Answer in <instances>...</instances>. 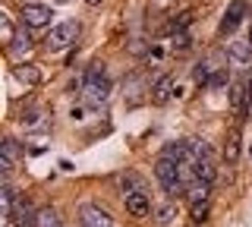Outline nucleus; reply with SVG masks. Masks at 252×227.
<instances>
[{"instance_id":"nucleus-20","label":"nucleus","mask_w":252,"mask_h":227,"mask_svg":"<svg viewBox=\"0 0 252 227\" xmlns=\"http://www.w3.org/2000/svg\"><path fill=\"white\" fill-rule=\"evenodd\" d=\"M189 22H192V13H189V10H183L177 19L170 22V29H173V32H186V26H189Z\"/></svg>"},{"instance_id":"nucleus-17","label":"nucleus","mask_w":252,"mask_h":227,"mask_svg":"<svg viewBox=\"0 0 252 227\" xmlns=\"http://www.w3.org/2000/svg\"><path fill=\"white\" fill-rule=\"evenodd\" d=\"M6 48H10L13 57H22V54H29V51H32V38H29V35H19V38H13Z\"/></svg>"},{"instance_id":"nucleus-22","label":"nucleus","mask_w":252,"mask_h":227,"mask_svg":"<svg viewBox=\"0 0 252 227\" xmlns=\"http://www.w3.org/2000/svg\"><path fill=\"white\" fill-rule=\"evenodd\" d=\"M208 218V202H195L192 205V221H205Z\"/></svg>"},{"instance_id":"nucleus-9","label":"nucleus","mask_w":252,"mask_h":227,"mask_svg":"<svg viewBox=\"0 0 252 227\" xmlns=\"http://www.w3.org/2000/svg\"><path fill=\"white\" fill-rule=\"evenodd\" d=\"M82 227H114V221L107 218L104 208L98 205H85L82 208Z\"/></svg>"},{"instance_id":"nucleus-12","label":"nucleus","mask_w":252,"mask_h":227,"mask_svg":"<svg viewBox=\"0 0 252 227\" xmlns=\"http://www.w3.org/2000/svg\"><path fill=\"white\" fill-rule=\"evenodd\" d=\"M173 95V76H161V79L155 82V89H152V101L155 104H167Z\"/></svg>"},{"instance_id":"nucleus-27","label":"nucleus","mask_w":252,"mask_h":227,"mask_svg":"<svg viewBox=\"0 0 252 227\" xmlns=\"http://www.w3.org/2000/svg\"><path fill=\"white\" fill-rule=\"evenodd\" d=\"M249 44H252V22H249Z\"/></svg>"},{"instance_id":"nucleus-6","label":"nucleus","mask_w":252,"mask_h":227,"mask_svg":"<svg viewBox=\"0 0 252 227\" xmlns=\"http://www.w3.org/2000/svg\"><path fill=\"white\" fill-rule=\"evenodd\" d=\"M13 221H16V227H38V211L32 208V202L26 195H19L13 202Z\"/></svg>"},{"instance_id":"nucleus-7","label":"nucleus","mask_w":252,"mask_h":227,"mask_svg":"<svg viewBox=\"0 0 252 227\" xmlns=\"http://www.w3.org/2000/svg\"><path fill=\"white\" fill-rule=\"evenodd\" d=\"M22 158V145L16 142V139L6 136L3 142H0V170H3V177H10V170H13V164Z\"/></svg>"},{"instance_id":"nucleus-26","label":"nucleus","mask_w":252,"mask_h":227,"mask_svg":"<svg viewBox=\"0 0 252 227\" xmlns=\"http://www.w3.org/2000/svg\"><path fill=\"white\" fill-rule=\"evenodd\" d=\"M85 3H89V6H98V3H101V0H85Z\"/></svg>"},{"instance_id":"nucleus-14","label":"nucleus","mask_w":252,"mask_h":227,"mask_svg":"<svg viewBox=\"0 0 252 227\" xmlns=\"http://www.w3.org/2000/svg\"><path fill=\"white\" fill-rule=\"evenodd\" d=\"M246 95H252L249 82H246V79H236V82H233V89H230V104L236 107V111H240L243 104H249V101H246Z\"/></svg>"},{"instance_id":"nucleus-19","label":"nucleus","mask_w":252,"mask_h":227,"mask_svg":"<svg viewBox=\"0 0 252 227\" xmlns=\"http://www.w3.org/2000/svg\"><path fill=\"white\" fill-rule=\"evenodd\" d=\"M170 48L173 51H189V48H192V38H189V32H173Z\"/></svg>"},{"instance_id":"nucleus-21","label":"nucleus","mask_w":252,"mask_h":227,"mask_svg":"<svg viewBox=\"0 0 252 227\" xmlns=\"http://www.w3.org/2000/svg\"><path fill=\"white\" fill-rule=\"evenodd\" d=\"M192 76H195V82H199V85H208V79H211V76H208V64H199V66L192 69Z\"/></svg>"},{"instance_id":"nucleus-28","label":"nucleus","mask_w":252,"mask_h":227,"mask_svg":"<svg viewBox=\"0 0 252 227\" xmlns=\"http://www.w3.org/2000/svg\"><path fill=\"white\" fill-rule=\"evenodd\" d=\"M249 161H252V142H249Z\"/></svg>"},{"instance_id":"nucleus-29","label":"nucleus","mask_w":252,"mask_h":227,"mask_svg":"<svg viewBox=\"0 0 252 227\" xmlns=\"http://www.w3.org/2000/svg\"><path fill=\"white\" fill-rule=\"evenodd\" d=\"M32 3H35V0H32Z\"/></svg>"},{"instance_id":"nucleus-23","label":"nucleus","mask_w":252,"mask_h":227,"mask_svg":"<svg viewBox=\"0 0 252 227\" xmlns=\"http://www.w3.org/2000/svg\"><path fill=\"white\" fill-rule=\"evenodd\" d=\"M173 215H177V211H173L170 205H164L161 211H158V224H170V218H173Z\"/></svg>"},{"instance_id":"nucleus-18","label":"nucleus","mask_w":252,"mask_h":227,"mask_svg":"<svg viewBox=\"0 0 252 227\" xmlns=\"http://www.w3.org/2000/svg\"><path fill=\"white\" fill-rule=\"evenodd\" d=\"M38 227H63V221L54 208H41L38 211Z\"/></svg>"},{"instance_id":"nucleus-8","label":"nucleus","mask_w":252,"mask_h":227,"mask_svg":"<svg viewBox=\"0 0 252 227\" xmlns=\"http://www.w3.org/2000/svg\"><path fill=\"white\" fill-rule=\"evenodd\" d=\"M123 205H126L129 215H136V218H145L148 211H152L148 193H142V190H129V193H126V199H123Z\"/></svg>"},{"instance_id":"nucleus-2","label":"nucleus","mask_w":252,"mask_h":227,"mask_svg":"<svg viewBox=\"0 0 252 227\" xmlns=\"http://www.w3.org/2000/svg\"><path fill=\"white\" fill-rule=\"evenodd\" d=\"M155 174L158 180H161V186H164V193L167 195H183V180H180V161H173V158H158L155 164Z\"/></svg>"},{"instance_id":"nucleus-10","label":"nucleus","mask_w":252,"mask_h":227,"mask_svg":"<svg viewBox=\"0 0 252 227\" xmlns=\"http://www.w3.org/2000/svg\"><path fill=\"white\" fill-rule=\"evenodd\" d=\"M227 57H230V64H236V66L252 64V44H249V38H243V41H233L230 48H227Z\"/></svg>"},{"instance_id":"nucleus-15","label":"nucleus","mask_w":252,"mask_h":227,"mask_svg":"<svg viewBox=\"0 0 252 227\" xmlns=\"http://www.w3.org/2000/svg\"><path fill=\"white\" fill-rule=\"evenodd\" d=\"M208 193H211V183H205V180H195L192 183V190H189L186 195H189V202H208Z\"/></svg>"},{"instance_id":"nucleus-24","label":"nucleus","mask_w":252,"mask_h":227,"mask_svg":"<svg viewBox=\"0 0 252 227\" xmlns=\"http://www.w3.org/2000/svg\"><path fill=\"white\" fill-rule=\"evenodd\" d=\"M0 29H3V41H6V44H10V41H13V38H16V35H13V22H10V19H6V16H3V22H0Z\"/></svg>"},{"instance_id":"nucleus-13","label":"nucleus","mask_w":252,"mask_h":227,"mask_svg":"<svg viewBox=\"0 0 252 227\" xmlns=\"http://www.w3.org/2000/svg\"><path fill=\"white\" fill-rule=\"evenodd\" d=\"M240 152H243V142H240V132H230V136L224 139V161L227 164H236L240 161Z\"/></svg>"},{"instance_id":"nucleus-3","label":"nucleus","mask_w":252,"mask_h":227,"mask_svg":"<svg viewBox=\"0 0 252 227\" xmlns=\"http://www.w3.org/2000/svg\"><path fill=\"white\" fill-rule=\"evenodd\" d=\"M76 35H79L76 22H60V26H54L51 32H47V48H51V51H63V48H69V44L76 41Z\"/></svg>"},{"instance_id":"nucleus-4","label":"nucleus","mask_w":252,"mask_h":227,"mask_svg":"<svg viewBox=\"0 0 252 227\" xmlns=\"http://www.w3.org/2000/svg\"><path fill=\"white\" fill-rule=\"evenodd\" d=\"M54 19V10L44 3H26L22 6V22H26L29 29H47Z\"/></svg>"},{"instance_id":"nucleus-5","label":"nucleus","mask_w":252,"mask_h":227,"mask_svg":"<svg viewBox=\"0 0 252 227\" xmlns=\"http://www.w3.org/2000/svg\"><path fill=\"white\" fill-rule=\"evenodd\" d=\"M246 13H249V3H246V0H233V3L227 6L224 19H220V29H218V32H220V35H233L236 26L246 19Z\"/></svg>"},{"instance_id":"nucleus-25","label":"nucleus","mask_w":252,"mask_h":227,"mask_svg":"<svg viewBox=\"0 0 252 227\" xmlns=\"http://www.w3.org/2000/svg\"><path fill=\"white\" fill-rule=\"evenodd\" d=\"M224 85H227V76H224V73H215V76L208 79V89H224Z\"/></svg>"},{"instance_id":"nucleus-16","label":"nucleus","mask_w":252,"mask_h":227,"mask_svg":"<svg viewBox=\"0 0 252 227\" xmlns=\"http://www.w3.org/2000/svg\"><path fill=\"white\" fill-rule=\"evenodd\" d=\"M13 76H16L19 82H26V85H35L38 79H41V73H38L35 66H16V69H13Z\"/></svg>"},{"instance_id":"nucleus-1","label":"nucleus","mask_w":252,"mask_h":227,"mask_svg":"<svg viewBox=\"0 0 252 227\" xmlns=\"http://www.w3.org/2000/svg\"><path fill=\"white\" fill-rule=\"evenodd\" d=\"M82 95L85 101H89L92 107H98V104H104V101L110 98V79L104 76V64H94L89 66V73H85V79H82Z\"/></svg>"},{"instance_id":"nucleus-11","label":"nucleus","mask_w":252,"mask_h":227,"mask_svg":"<svg viewBox=\"0 0 252 227\" xmlns=\"http://www.w3.org/2000/svg\"><path fill=\"white\" fill-rule=\"evenodd\" d=\"M192 174H195V180L215 183V177H218V164H215V158H195V161H192Z\"/></svg>"}]
</instances>
